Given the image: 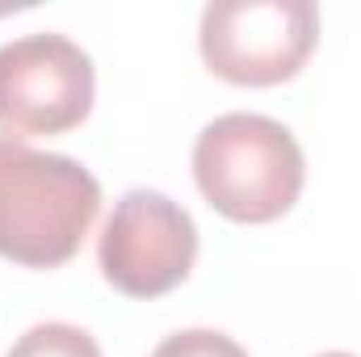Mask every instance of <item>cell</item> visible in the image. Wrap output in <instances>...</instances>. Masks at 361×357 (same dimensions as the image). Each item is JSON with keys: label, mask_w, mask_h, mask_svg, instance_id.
<instances>
[{"label": "cell", "mask_w": 361, "mask_h": 357, "mask_svg": "<svg viewBox=\"0 0 361 357\" xmlns=\"http://www.w3.org/2000/svg\"><path fill=\"white\" fill-rule=\"evenodd\" d=\"M315 42L319 8L311 0H210L197 25L206 68L248 89L298 76Z\"/></svg>", "instance_id": "cell-3"}, {"label": "cell", "mask_w": 361, "mask_h": 357, "mask_svg": "<svg viewBox=\"0 0 361 357\" xmlns=\"http://www.w3.org/2000/svg\"><path fill=\"white\" fill-rule=\"evenodd\" d=\"M4 357H101V345L76 324H34L25 328Z\"/></svg>", "instance_id": "cell-6"}, {"label": "cell", "mask_w": 361, "mask_h": 357, "mask_svg": "<svg viewBox=\"0 0 361 357\" xmlns=\"http://www.w3.org/2000/svg\"><path fill=\"white\" fill-rule=\"evenodd\" d=\"M193 181L231 223L281 219L307 181V160L290 126L269 114H219L193 143Z\"/></svg>", "instance_id": "cell-2"}, {"label": "cell", "mask_w": 361, "mask_h": 357, "mask_svg": "<svg viewBox=\"0 0 361 357\" xmlns=\"http://www.w3.org/2000/svg\"><path fill=\"white\" fill-rule=\"evenodd\" d=\"M101 210V185L59 152L0 135V257L30 269L72 261Z\"/></svg>", "instance_id": "cell-1"}, {"label": "cell", "mask_w": 361, "mask_h": 357, "mask_svg": "<svg viewBox=\"0 0 361 357\" xmlns=\"http://www.w3.org/2000/svg\"><path fill=\"white\" fill-rule=\"evenodd\" d=\"M152 357H248V349L240 341H231L227 332H214V328H185L164 337Z\"/></svg>", "instance_id": "cell-7"}, {"label": "cell", "mask_w": 361, "mask_h": 357, "mask_svg": "<svg viewBox=\"0 0 361 357\" xmlns=\"http://www.w3.org/2000/svg\"><path fill=\"white\" fill-rule=\"evenodd\" d=\"M197 261L193 214L160 189H126L97 240V265L105 282L130 298L169 294Z\"/></svg>", "instance_id": "cell-5"}, {"label": "cell", "mask_w": 361, "mask_h": 357, "mask_svg": "<svg viewBox=\"0 0 361 357\" xmlns=\"http://www.w3.org/2000/svg\"><path fill=\"white\" fill-rule=\"evenodd\" d=\"M319 357H353V353H319Z\"/></svg>", "instance_id": "cell-8"}, {"label": "cell", "mask_w": 361, "mask_h": 357, "mask_svg": "<svg viewBox=\"0 0 361 357\" xmlns=\"http://www.w3.org/2000/svg\"><path fill=\"white\" fill-rule=\"evenodd\" d=\"M97 72L80 42L55 30L21 34L0 47V131L4 139L63 135L92 109Z\"/></svg>", "instance_id": "cell-4"}]
</instances>
